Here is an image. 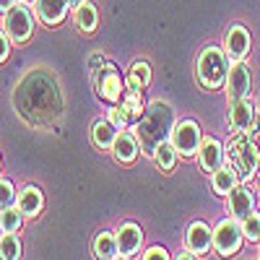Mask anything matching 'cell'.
Returning a JSON list of instances; mask_svg holds the SVG:
<instances>
[{"instance_id": "6da1fadb", "label": "cell", "mask_w": 260, "mask_h": 260, "mask_svg": "<svg viewBox=\"0 0 260 260\" xmlns=\"http://www.w3.org/2000/svg\"><path fill=\"white\" fill-rule=\"evenodd\" d=\"M13 104H16L18 115L29 125L45 127V125L55 122L62 112L60 86L55 83V78L50 73L34 71L18 83V89L13 94Z\"/></svg>"}, {"instance_id": "7a4b0ae2", "label": "cell", "mask_w": 260, "mask_h": 260, "mask_svg": "<svg viewBox=\"0 0 260 260\" xmlns=\"http://www.w3.org/2000/svg\"><path fill=\"white\" fill-rule=\"evenodd\" d=\"M175 127V110H172L169 102H151L146 107L143 117L136 125V136L141 143V154L146 156H154V151L161 141H169V133Z\"/></svg>"}, {"instance_id": "3957f363", "label": "cell", "mask_w": 260, "mask_h": 260, "mask_svg": "<svg viewBox=\"0 0 260 260\" xmlns=\"http://www.w3.org/2000/svg\"><path fill=\"white\" fill-rule=\"evenodd\" d=\"M232 68V60L229 55L221 50V47H203L198 60H195V76H198V83L208 91H216L221 89L224 81H226V73Z\"/></svg>"}, {"instance_id": "277c9868", "label": "cell", "mask_w": 260, "mask_h": 260, "mask_svg": "<svg viewBox=\"0 0 260 260\" xmlns=\"http://www.w3.org/2000/svg\"><path fill=\"white\" fill-rule=\"evenodd\" d=\"M226 161L237 169L242 182H250L252 177H257L260 169V151L255 146V141L245 133H234V138L226 146Z\"/></svg>"}, {"instance_id": "5b68a950", "label": "cell", "mask_w": 260, "mask_h": 260, "mask_svg": "<svg viewBox=\"0 0 260 260\" xmlns=\"http://www.w3.org/2000/svg\"><path fill=\"white\" fill-rule=\"evenodd\" d=\"M94 89L104 102L117 104L122 99L125 89H127V81L122 78V73H120V68L115 62H102L94 71Z\"/></svg>"}, {"instance_id": "8992f818", "label": "cell", "mask_w": 260, "mask_h": 260, "mask_svg": "<svg viewBox=\"0 0 260 260\" xmlns=\"http://www.w3.org/2000/svg\"><path fill=\"white\" fill-rule=\"evenodd\" d=\"M245 242V229H242V221L234 219V216H229V219H221L219 224H216L213 229V247L219 255L224 257H232L240 252Z\"/></svg>"}, {"instance_id": "52a82bcc", "label": "cell", "mask_w": 260, "mask_h": 260, "mask_svg": "<svg viewBox=\"0 0 260 260\" xmlns=\"http://www.w3.org/2000/svg\"><path fill=\"white\" fill-rule=\"evenodd\" d=\"M3 29L6 34L11 37V42H16V45H24V42L31 39L34 34V16L26 6H11L3 16Z\"/></svg>"}, {"instance_id": "ba28073f", "label": "cell", "mask_w": 260, "mask_h": 260, "mask_svg": "<svg viewBox=\"0 0 260 260\" xmlns=\"http://www.w3.org/2000/svg\"><path fill=\"white\" fill-rule=\"evenodd\" d=\"M169 141H172V146L177 148L180 156L190 159V156H198L203 133H201V127H198L195 120H180V122H175V127H172Z\"/></svg>"}, {"instance_id": "9c48e42d", "label": "cell", "mask_w": 260, "mask_h": 260, "mask_svg": "<svg viewBox=\"0 0 260 260\" xmlns=\"http://www.w3.org/2000/svg\"><path fill=\"white\" fill-rule=\"evenodd\" d=\"M224 89H226L229 104L237 102V99L250 96V91H252V73H250L245 60H234L232 62V68L226 73V81H224Z\"/></svg>"}, {"instance_id": "30bf717a", "label": "cell", "mask_w": 260, "mask_h": 260, "mask_svg": "<svg viewBox=\"0 0 260 260\" xmlns=\"http://www.w3.org/2000/svg\"><path fill=\"white\" fill-rule=\"evenodd\" d=\"M224 164V146L219 138L213 136H203L201 148H198V167L203 175H213L216 169Z\"/></svg>"}, {"instance_id": "8fae6325", "label": "cell", "mask_w": 260, "mask_h": 260, "mask_svg": "<svg viewBox=\"0 0 260 260\" xmlns=\"http://www.w3.org/2000/svg\"><path fill=\"white\" fill-rule=\"evenodd\" d=\"M250 45H252V39H250L247 26H242V24L229 26V31H226V37H224V52L229 55L232 62H234V60H247Z\"/></svg>"}, {"instance_id": "7c38bea8", "label": "cell", "mask_w": 260, "mask_h": 260, "mask_svg": "<svg viewBox=\"0 0 260 260\" xmlns=\"http://www.w3.org/2000/svg\"><path fill=\"white\" fill-rule=\"evenodd\" d=\"M252 122H255V104L250 96L245 99H237L229 104V125L234 133H250L252 130Z\"/></svg>"}, {"instance_id": "4fadbf2b", "label": "cell", "mask_w": 260, "mask_h": 260, "mask_svg": "<svg viewBox=\"0 0 260 260\" xmlns=\"http://www.w3.org/2000/svg\"><path fill=\"white\" fill-rule=\"evenodd\" d=\"M117 237V250H120V257H133L138 250H141V242H143V229L136 224V221H125L117 226L115 232Z\"/></svg>"}, {"instance_id": "5bb4252c", "label": "cell", "mask_w": 260, "mask_h": 260, "mask_svg": "<svg viewBox=\"0 0 260 260\" xmlns=\"http://www.w3.org/2000/svg\"><path fill=\"white\" fill-rule=\"evenodd\" d=\"M112 154L120 164H133L138 159L141 143H138L136 130H120L117 138H115V146H112Z\"/></svg>"}, {"instance_id": "9a60e30c", "label": "cell", "mask_w": 260, "mask_h": 260, "mask_svg": "<svg viewBox=\"0 0 260 260\" xmlns=\"http://www.w3.org/2000/svg\"><path fill=\"white\" fill-rule=\"evenodd\" d=\"M226 198H229V213L234 216V219H240V221L255 211V195L247 187V182H240Z\"/></svg>"}, {"instance_id": "2e32d148", "label": "cell", "mask_w": 260, "mask_h": 260, "mask_svg": "<svg viewBox=\"0 0 260 260\" xmlns=\"http://www.w3.org/2000/svg\"><path fill=\"white\" fill-rule=\"evenodd\" d=\"M68 0H34V11L39 16L42 24L47 26H57L65 21V16H68Z\"/></svg>"}, {"instance_id": "e0dca14e", "label": "cell", "mask_w": 260, "mask_h": 260, "mask_svg": "<svg viewBox=\"0 0 260 260\" xmlns=\"http://www.w3.org/2000/svg\"><path fill=\"white\" fill-rule=\"evenodd\" d=\"M185 240H187V247H190L192 252L208 255V250L213 247V229H211L206 221H195V224H190Z\"/></svg>"}, {"instance_id": "ac0fdd59", "label": "cell", "mask_w": 260, "mask_h": 260, "mask_svg": "<svg viewBox=\"0 0 260 260\" xmlns=\"http://www.w3.org/2000/svg\"><path fill=\"white\" fill-rule=\"evenodd\" d=\"M240 182H242L240 175H237V169H234L229 161H224V164L211 175V187H213L216 195H221V198H224V195H229Z\"/></svg>"}, {"instance_id": "d6986e66", "label": "cell", "mask_w": 260, "mask_h": 260, "mask_svg": "<svg viewBox=\"0 0 260 260\" xmlns=\"http://www.w3.org/2000/svg\"><path fill=\"white\" fill-rule=\"evenodd\" d=\"M16 206H18V211L24 216H39L42 208H45V195H42V190L37 185H26L24 190L18 192Z\"/></svg>"}, {"instance_id": "ffe728a7", "label": "cell", "mask_w": 260, "mask_h": 260, "mask_svg": "<svg viewBox=\"0 0 260 260\" xmlns=\"http://www.w3.org/2000/svg\"><path fill=\"white\" fill-rule=\"evenodd\" d=\"M115 138H117V127L110 120H107V117L94 120V125H91V143L96 148H102V151L112 148L115 146Z\"/></svg>"}, {"instance_id": "44dd1931", "label": "cell", "mask_w": 260, "mask_h": 260, "mask_svg": "<svg viewBox=\"0 0 260 260\" xmlns=\"http://www.w3.org/2000/svg\"><path fill=\"white\" fill-rule=\"evenodd\" d=\"M120 107L125 110V115L130 117V122H138L146 112V102H143V91L141 89H125L122 99H120Z\"/></svg>"}, {"instance_id": "7402d4cb", "label": "cell", "mask_w": 260, "mask_h": 260, "mask_svg": "<svg viewBox=\"0 0 260 260\" xmlns=\"http://www.w3.org/2000/svg\"><path fill=\"white\" fill-rule=\"evenodd\" d=\"M73 24L83 31V34H91L96 26H99V11L94 3H89V0H83V3L76 8L73 13Z\"/></svg>"}, {"instance_id": "603a6c76", "label": "cell", "mask_w": 260, "mask_h": 260, "mask_svg": "<svg viewBox=\"0 0 260 260\" xmlns=\"http://www.w3.org/2000/svg\"><path fill=\"white\" fill-rule=\"evenodd\" d=\"M91 250H94V255H96V257H102V260H115V257H120L115 232H99V234L94 237Z\"/></svg>"}, {"instance_id": "cb8c5ba5", "label": "cell", "mask_w": 260, "mask_h": 260, "mask_svg": "<svg viewBox=\"0 0 260 260\" xmlns=\"http://www.w3.org/2000/svg\"><path fill=\"white\" fill-rule=\"evenodd\" d=\"M127 86L130 89H148V83H151V65L146 60H136L133 65L127 68Z\"/></svg>"}, {"instance_id": "d4e9b609", "label": "cell", "mask_w": 260, "mask_h": 260, "mask_svg": "<svg viewBox=\"0 0 260 260\" xmlns=\"http://www.w3.org/2000/svg\"><path fill=\"white\" fill-rule=\"evenodd\" d=\"M177 159H180V154H177V148L172 146V141H161L154 151V161L161 172H172L177 167Z\"/></svg>"}, {"instance_id": "484cf974", "label": "cell", "mask_w": 260, "mask_h": 260, "mask_svg": "<svg viewBox=\"0 0 260 260\" xmlns=\"http://www.w3.org/2000/svg\"><path fill=\"white\" fill-rule=\"evenodd\" d=\"M0 257L3 260H18L21 257V240L18 232H6L0 240Z\"/></svg>"}, {"instance_id": "4316f807", "label": "cell", "mask_w": 260, "mask_h": 260, "mask_svg": "<svg viewBox=\"0 0 260 260\" xmlns=\"http://www.w3.org/2000/svg\"><path fill=\"white\" fill-rule=\"evenodd\" d=\"M21 224H24V213L18 211V206H8L0 211V226H3V232H18Z\"/></svg>"}, {"instance_id": "83f0119b", "label": "cell", "mask_w": 260, "mask_h": 260, "mask_svg": "<svg viewBox=\"0 0 260 260\" xmlns=\"http://www.w3.org/2000/svg\"><path fill=\"white\" fill-rule=\"evenodd\" d=\"M242 229H245V242H260V213L257 211L245 216V219H242Z\"/></svg>"}, {"instance_id": "f1b7e54d", "label": "cell", "mask_w": 260, "mask_h": 260, "mask_svg": "<svg viewBox=\"0 0 260 260\" xmlns=\"http://www.w3.org/2000/svg\"><path fill=\"white\" fill-rule=\"evenodd\" d=\"M16 203V190H13V182L6 180V177H0V211L8 208Z\"/></svg>"}, {"instance_id": "f546056e", "label": "cell", "mask_w": 260, "mask_h": 260, "mask_svg": "<svg viewBox=\"0 0 260 260\" xmlns=\"http://www.w3.org/2000/svg\"><path fill=\"white\" fill-rule=\"evenodd\" d=\"M107 120H110L117 130H125V127L130 125V117L125 115L122 107H110V110H107Z\"/></svg>"}, {"instance_id": "4dcf8cb0", "label": "cell", "mask_w": 260, "mask_h": 260, "mask_svg": "<svg viewBox=\"0 0 260 260\" xmlns=\"http://www.w3.org/2000/svg\"><path fill=\"white\" fill-rule=\"evenodd\" d=\"M11 55V37L6 34V29H0V62H6Z\"/></svg>"}, {"instance_id": "1f68e13d", "label": "cell", "mask_w": 260, "mask_h": 260, "mask_svg": "<svg viewBox=\"0 0 260 260\" xmlns=\"http://www.w3.org/2000/svg\"><path fill=\"white\" fill-rule=\"evenodd\" d=\"M141 257H143V260H159V257H161V260H167V257H169V252H167L164 247H159V245H156V247H148Z\"/></svg>"}, {"instance_id": "d6a6232c", "label": "cell", "mask_w": 260, "mask_h": 260, "mask_svg": "<svg viewBox=\"0 0 260 260\" xmlns=\"http://www.w3.org/2000/svg\"><path fill=\"white\" fill-rule=\"evenodd\" d=\"M177 257H180V260H192V257H201V255H198V252H192V250L187 247V250H180Z\"/></svg>"}, {"instance_id": "836d02e7", "label": "cell", "mask_w": 260, "mask_h": 260, "mask_svg": "<svg viewBox=\"0 0 260 260\" xmlns=\"http://www.w3.org/2000/svg\"><path fill=\"white\" fill-rule=\"evenodd\" d=\"M11 6H16V0H0V11H3V13H6Z\"/></svg>"}, {"instance_id": "e575fe53", "label": "cell", "mask_w": 260, "mask_h": 260, "mask_svg": "<svg viewBox=\"0 0 260 260\" xmlns=\"http://www.w3.org/2000/svg\"><path fill=\"white\" fill-rule=\"evenodd\" d=\"M81 3H83V0H68V6H73V8H78Z\"/></svg>"}, {"instance_id": "d590c367", "label": "cell", "mask_w": 260, "mask_h": 260, "mask_svg": "<svg viewBox=\"0 0 260 260\" xmlns=\"http://www.w3.org/2000/svg\"><path fill=\"white\" fill-rule=\"evenodd\" d=\"M3 234H6V232H3V226H0V240H3Z\"/></svg>"}, {"instance_id": "8d00e7d4", "label": "cell", "mask_w": 260, "mask_h": 260, "mask_svg": "<svg viewBox=\"0 0 260 260\" xmlns=\"http://www.w3.org/2000/svg\"><path fill=\"white\" fill-rule=\"evenodd\" d=\"M257 185H260V169H257Z\"/></svg>"}, {"instance_id": "74e56055", "label": "cell", "mask_w": 260, "mask_h": 260, "mask_svg": "<svg viewBox=\"0 0 260 260\" xmlns=\"http://www.w3.org/2000/svg\"><path fill=\"white\" fill-rule=\"evenodd\" d=\"M26 3H34V0H26Z\"/></svg>"}]
</instances>
